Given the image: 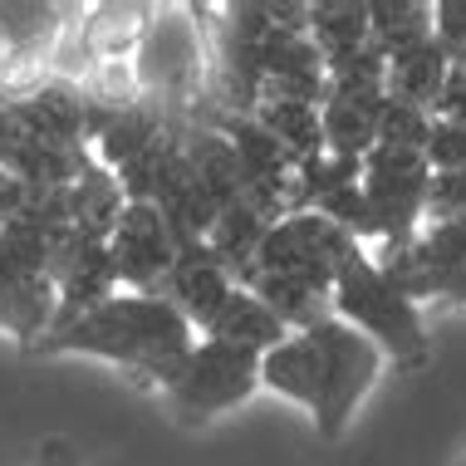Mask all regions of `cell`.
Instances as JSON below:
<instances>
[{
  "instance_id": "obj_1",
  "label": "cell",
  "mask_w": 466,
  "mask_h": 466,
  "mask_svg": "<svg viewBox=\"0 0 466 466\" xmlns=\"http://www.w3.org/2000/svg\"><path fill=\"white\" fill-rule=\"evenodd\" d=\"M192 344H197V329L162 295L118 289L104 305L84 309L79 319L49 329L40 344H35V354H45V359H59V354L98 359V363L123 369L133 383H147V388H157V393H167L172 378L182 373L187 354H192Z\"/></svg>"
},
{
  "instance_id": "obj_2",
  "label": "cell",
  "mask_w": 466,
  "mask_h": 466,
  "mask_svg": "<svg viewBox=\"0 0 466 466\" xmlns=\"http://www.w3.org/2000/svg\"><path fill=\"white\" fill-rule=\"evenodd\" d=\"M137 89L167 108L182 123H201L207 113V84H211V49L192 5H157L143 45L133 55Z\"/></svg>"
},
{
  "instance_id": "obj_3",
  "label": "cell",
  "mask_w": 466,
  "mask_h": 466,
  "mask_svg": "<svg viewBox=\"0 0 466 466\" xmlns=\"http://www.w3.org/2000/svg\"><path fill=\"white\" fill-rule=\"evenodd\" d=\"M329 309H334V319L349 324V329H359L363 339H373L383 359L408 363V369L427 359L422 305H412V299L373 266L369 250H359V256L339 270V280L329 289Z\"/></svg>"
},
{
  "instance_id": "obj_4",
  "label": "cell",
  "mask_w": 466,
  "mask_h": 466,
  "mask_svg": "<svg viewBox=\"0 0 466 466\" xmlns=\"http://www.w3.org/2000/svg\"><path fill=\"white\" fill-rule=\"evenodd\" d=\"M314 339V354H319V402H314V432L324 442H339L354 422L359 402L373 393L378 373H383V354H378L373 339H363L359 329H349L344 319H319L314 329H305Z\"/></svg>"
},
{
  "instance_id": "obj_5",
  "label": "cell",
  "mask_w": 466,
  "mask_h": 466,
  "mask_svg": "<svg viewBox=\"0 0 466 466\" xmlns=\"http://www.w3.org/2000/svg\"><path fill=\"white\" fill-rule=\"evenodd\" d=\"M256 393H260V354L221 344V339H197L182 373L172 378V388L162 398H167L177 422L201 427V422H217L221 412L250 402Z\"/></svg>"
},
{
  "instance_id": "obj_6",
  "label": "cell",
  "mask_w": 466,
  "mask_h": 466,
  "mask_svg": "<svg viewBox=\"0 0 466 466\" xmlns=\"http://www.w3.org/2000/svg\"><path fill=\"white\" fill-rule=\"evenodd\" d=\"M359 241L349 231H339L329 217L319 211H289L266 231L256 260H250L246 280L250 275H295V280H314L324 289H334L339 270L359 256Z\"/></svg>"
},
{
  "instance_id": "obj_7",
  "label": "cell",
  "mask_w": 466,
  "mask_h": 466,
  "mask_svg": "<svg viewBox=\"0 0 466 466\" xmlns=\"http://www.w3.org/2000/svg\"><path fill=\"white\" fill-rule=\"evenodd\" d=\"M427 162L422 153H393V147H373L359 162V187L373 211L378 241H398V236L422 231V201H427Z\"/></svg>"
},
{
  "instance_id": "obj_8",
  "label": "cell",
  "mask_w": 466,
  "mask_h": 466,
  "mask_svg": "<svg viewBox=\"0 0 466 466\" xmlns=\"http://www.w3.org/2000/svg\"><path fill=\"white\" fill-rule=\"evenodd\" d=\"M177 246L182 241L172 236V226L162 221L153 201H128L104 241L113 280H118V289H133V295H157V285L167 280L172 260H177Z\"/></svg>"
},
{
  "instance_id": "obj_9",
  "label": "cell",
  "mask_w": 466,
  "mask_h": 466,
  "mask_svg": "<svg viewBox=\"0 0 466 466\" xmlns=\"http://www.w3.org/2000/svg\"><path fill=\"white\" fill-rule=\"evenodd\" d=\"M231 289H236V275L211 256V246L207 241H187V246H177V260H172L167 280L157 285V295L201 334L211 319H217V309L226 305Z\"/></svg>"
},
{
  "instance_id": "obj_10",
  "label": "cell",
  "mask_w": 466,
  "mask_h": 466,
  "mask_svg": "<svg viewBox=\"0 0 466 466\" xmlns=\"http://www.w3.org/2000/svg\"><path fill=\"white\" fill-rule=\"evenodd\" d=\"M388 94L373 84H329L319 104V137L324 153L344 157V162H363L378 143V113H383Z\"/></svg>"
},
{
  "instance_id": "obj_11",
  "label": "cell",
  "mask_w": 466,
  "mask_h": 466,
  "mask_svg": "<svg viewBox=\"0 0 466 466\" xmlns=\"http://www.w3.org/2000/svg\"><path fill=\"white\" fill-rule=\"evenodd\" d=\"M157 5H137V0H98V5H69L74 35H79L89 69L98 59H133L143 45L147 25H153Z\"/></svg>"
},
{
  "instance_id": "obj_12",
  "label": "cell",
  "mask_w": 466,
  "mask_h": 466,
  "mask_svg": "<svg viewBox=\"0 0 466 466\" xmlns=\"http://www.w3.org/2000/svg\"><path fill=\"white\" fill-rule=\"evenodd\" d=\"M89 153H59V147H45L25 123L15 118V108L0 104V172L30 187H69L89 167Z\"/></svg>"
},
{
  "instance_id": "obj_13",
  "label": "cell",
  "mask_w": 466,
  "mask_h": 466,
  "mask_svg": "<svg viewBox=\"0 0 466 466\" xmlns=\"http://www.w3.org/2000/svg\"><path fill=\"white\" fill-rule=\"evenodd\" d=\"M260 388L314 412V402H319V354H314V339L305 329L285 334L275 349L260 354Z\"/></svg>"
},
{
  "instance_id": "obj_14",
  "label": "cell",
  "mask_w": 466,
  "mask_h": 466,
  "mask_svg": "<svg viewBox=\"0 0 466 466\" xmlns=\"http://www.w3.org/2000/svg\"><path fill=\"white\" fill-rule=\"evenodd\" d=\"M447 69H451V59L442 55V45H437V40L398 49V55H388L383 94L393 98V104H412V108L432 113L437 94H442V84H447Z\"/></svg>"
},
{
  "instance_id": "obj_15",
  "label": "cell",
  "mask_w": 466,
  "mask_h": 466,
  "mask_svg": "<svg viewBox=\"0 0 466 466\" xmlns=\"http://www.w3.org/2000/svg\"><path fill=\"white\" fill-rule=\"evenodd\" d=\"M289 329L275 314L260 305L256 295H250L246 285H236L231 295H226V305L217 309V319L201 329V339H221V344H236V349H250V354H266L275 349Z\"/></svg>"
},
{
  "instance_id": "obj_16",
  "label": "cell",
  "mask_w": 466,
  "mask_h": 466,
  "mask_svg": "<svg viewBox=\"0 0 466 466\" xmlns=\"http://www.w3.org/2000/svg\"><path fill=\"white\" fill-rule=\"evenodd\" d=\"M305 35H309V45L319 49L324 65H339V59L359 55L363 45H373L369 0H319V5H309Z\"/></svg>"
},
{
  "instance_id": "obj_17",
  "label": "cell",
  "mask_w": 466,
  "mask_h": 466,
  "mask_svg": "<svg viewBox=\"0 0 466 466\" xmlns=\"http://www.w3.org/2000/svg\"><path fill=\"white\" fill-rule=\"evenodd\" d=\"M241 285L285 324L289 334L314 329L319 319H329V314H334L329 309V289L314 285V280H295V275H250V280H241Z\"/></svg>"
},
{
  "instance_id": "obj_18",
  "label": "cell",
  "mask_w": 466,
  "mask_h": 466,
  "mask_svg": "<svg viewBox=\"0 0 466 466\" xmlns=\"http://www.w3.org/2000/svg\"><path fill=\"white\" fill-rule=\"evenodd\" d=\"M369 35L383 55L432 40V5L427 0H369Z\"/></svg>"
},
{
  "instance_id": "obj_19",
  "label": "cell",
  "mask_w": 466,
  "mask_h": 466,
  "mask_svg": "<svg viewBox=\"0 0 466 466\" xmlns=\"http://www.w3.org/2000/svg\"><path fill=\"white\" fill-rule=\"evenodd\" d=\"M418 250H422L427 270H432V280H437V299H442V285L466 266V217H457V221H427L418 231Z\"/></svg>"
},
{
  "instance_id": "obj_20",
  "label": "cell",
  "mask_w": 466,
  "mask_h": 466,
  "mask_svg": "<svg viewBox=\"0 0 466 466\" xmlns=\"http://www.w3.org/2000/svg\"><path fill=\"white\" fill-rule=\"evenodd\" d=\"M427 133H432V113L412 108V104H393L388 98L378 113V143L373 147H393V153H422Z\"/></svg>"
},
{
  "instance_id": "obj_21",
  "label": "cell",
  "mask_w": 466,
  "mask_h": 466,
  "mask_svg": "<svg viewBox=\"0 0 466 466\" xmlns=\"http://www.w3.org/2000/svg\"><path fill=\"white\" fill-rule=\"evenodd\" d=\"M457 217H466V167L432 172L427 177V201H422V226L427 221H457Z\"/></svg>"
},
{
  "instance_id": "obj_22",
  "label": "cell",
  "mask_w": 466,
  "mask_h": 466,
  "mask_svg": "<svg viewBox=\"0 0 466 466\" xmlns=\"http://www.w3.org/2000/svg\"><path fill=\"white\" fill-rule=\"evenodd\" d=\"M422 162H427V172H457V167H466V128H457V123H447V118H432Z\"/></svg>"
},
{
  "instance_id": "obj_23",
  "label": "cell",
  "mask_w": 466,
  "mask_h": 466,
  "mask_svg": "<svg viewBox=\"0 0 466 466\" xmlns=\"http://www.w3.org/2000/svg\"><path fill=\"white\" fill-rule=\"evenodd\" d=\"M432 40L442 45L451 65H466V0H437L432 5Z\"/></svg>"
},
{
  "instance_id": "obj_24",
  "label": "cell",
  "mask_w": 466,
  "mask_h": 466,
  "mask_svg": "<svg viewBox=\"0 0 466 466\" xmlns=\"http://www.w3.org/2000/svg\"><path fill=\"white\" fill-rule=\"evenodd\" d=\"M432 118H447V123H457V128H466V65L447 69V84H442V94H437Z\"/></svg>"
},
{
  "instance_id": "obj_25",
  "label": "cell",
  "mask_w": 466,
  "mask_h": 466,
  "mask_svg": "<svg viewBox=\"0 0 466 466\" xmlns=\"http://www.w3.org/2000/svg\"><path fill=\"white\" fill-rule=\"evenodd\" d=\"M30 466H84V457H79V447H74L65 432H49L45 442L35 447V461Z\"/></svg>"
},
{
  "instance_id": "obj_26",
  "label": "cell",
  "mask_w": 466,
  "mask_h": 466,
  "mask_svg": "<svg viewBox=\"0 0 466 466\" xmlns=\"http://www.w3.org/2000/svg\"><path fill=\"white\" fill-rule=\"evenodd\" d=\"M442 299H447V305H461V309H466V266L442 285Z\"/></svg>"
}]
</instances>
